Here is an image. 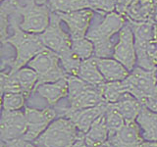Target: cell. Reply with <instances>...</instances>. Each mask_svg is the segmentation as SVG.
Segmentation results:
<instances>
[{"label":"cell","instance_id":"1f68e13d","mask_svg":"<svg viewBox=\"0 0 157 147\" xmlns=\"http://www.w3.org/2000/svg\"><path fill=\"white\" fill-rule=\"evenodd\" d=\"M10 76V71L6 72V71H2L0 72V96H3V94L5 93V85H6L7 80Z\"/></svg>","mask_w":157,"mask_h":147},{"label":"cell","instance_id":"74e56055","mask_svg":"<svg viewBox=\"0 0 157 147\" xmlns=\"http://www.w3.org/2000/svg\"><path fill=\"white\" fill-rule=\"evenodd\" d=\"M26 147H39V146H37L36 144H34L33 142H28V141H27Z\"/></svg>","mask_w":157,"mask_h":147},{"label":"cell","instance_id":"4316f807","mask_svg":"<svg viewBox=\"0 0 157 147\" xmlns=\"http://www.w3.org/2000/svg\"><path fill=\"white\" fill-rule=\"evenodd\" d=\"M26 100L27 98L22 92H7L2 96V107L8 111L22 110Z\"/></svg>","mask_w":157,"mask_h":147},{"label":"cell","instance_id":"ba28073f","mask_svg":"<svg viewBox=\"0 0 157 147\" xmlns=\"http://www.w3.org/2000/svg\"><path fill=\"white\" fill-rule=\"evenodd\" d=\"M113 58L123 64L130 72L136 66L135 36L129 24H126L119 32V40L114 46Z\"/></svg>","mask_w":157,"mask_h":147},{"label":"cell","instance_id":"b9f144b4","mask_svg":"<svg viewBox=\"0 0 157 147\" xmlns=\"http://www.w3.org/2000/svg\"><path fill=\"white\" fill-rule=\"evenodd\" d=\"M2 42H0V55H1V52H2Z\"/></svg>","mask_w":157,"mask_h":147},{"label":"cell","instance_id":"3957f363","mask_svg":"<svg viewBox=\"0 0 157 147\" xmlns=\"http://www.w3.org/2000/svg\"><path fill=\"white\" fill-rule=\"evenodd\" d=\"M123 82L126 91L139 99L142 105L157 101L156 69L149 71L136 66Z\"/></svg>","mask_w":157,"mask_h":147},{"label":"cell","instance_id":"52a82bcc","mask_svg":"<svg viewBox=\"0 0 157 147\" xmlns=\"http://www.w3.org/2000/svg\"><path fill=\"white\" fill-rule=\"evenodd\" d=\"M24 113L28 129L22 138L28 142H33L36 140L57 117L56 110L50 107L44 109L25 107Z\"/></svg>","mask_w":157,"mask_h":147},{"label":"cell","instance_id":"836d02e7","mask_svg":"<svg viewBox=\"0 0 157 147\" xmlns=\"http://www.w3.org/2000/svg\"><path fill=\"white\" fill-rule=\"evenodd\" d=\"M72 147H88V145L86 144V142L85 140V136H83L82 134H81L80 136L77 138V140L74 142Z\"/></svg>","mask_w":157,"mask_h":147},{"label":"cell","instance_id":"277c9868","mask_svg":"<svg viewBox=\"0 0 157 147\" xmlns=\"http://www.w3.org/2000/svg\"><path fill=\"white\" fill-rule=\"evenodd\" d=\"M28 66L37 73V85L46 82L57 81L61 78L68 77L66 72L64 71V69L61 66L58 54L48 49L47 47L36 54L29 62Z\"/></svg>","mask_w":157,"mask_h":147},{"label":"cell","instance_id":"7c38bea8","mask_svg":"<svg viewBox=\"0 0 157 147\" xmlns=\"http://www.w3.org/2000/svg\"><path fill=\"white\" fill-rule=\"evenodd\" d=\"M106 106L107 103H102L100 105L91 108H85V109L78 110H70L67 107L65 109H63V114L61 116L70 119L74 123V125L76 126L78 130L81 134H85L90 130L93 122L105 112Z\"/></svg>","mask_w":157,"mask_h":147},{"label":"cell","instance_id":"7bdbcfd3","mask_svg":"<svg viewBox=\"0 0 157 147\" xmlns=\"http://www.w3.org/2000/svg\"><path fill=\"white\" fill-rule=\"evenodd\" d=\"M156 82H157V69H156Z\"/></svg>","mask_w":157,"mask_h":147},{"label":"cell","instance_id":"d6a6232c","mask_svg":"<svg viewBox=\"0 0 157 147\" xmlns=\"http://www.w3.org/2000/svg\"><path fill=\"white\" fill-rule=\"evenodd\" d=\"M8 147H26L27 141L24 140L23 138H16L12 140H7L5 141Z\"/></svg>","mask_w":157,"mask_h":147},{"label":"cell","instance_id":"6da1fadb","mask_svg":"<svg viewBox=\"0 0 157 147\" xmlns=\"http://www.w3.org/2000/svg\"><path fill=\"white\" fill-rule=\"evenodd\" d=\"M19 16L10 17V24L13 28V34L6 39V42L11 44L16 49V56L10 63V73L14 74L23 67L28 66L32 59L43 50L45 46L39 39L38 34L24 32L19 27Z\"/></svg>","mask_w":157,"mask_h":147},{"label":"cell","instance_id":"603a6c76","mask_svg":"<svg viewBox=\"0 0 157 147\" xmlns=\"http://www.w3.org/2000/svg\"><path fill=\"white\" fill-rule=\"evenodd\" d=\"M104 117L108 132H109V136L116 134L117 131H119L126 125V121L121 115V113L111 103H107L106 110L104 112Z\"/></svg>","mask_w":157,"mask_h":147},{"label":"cell","instance_id":"e575fe53","mask_svg":"<svg viewBox=\"0 0 157 147\" xmlns=\"http://www.w3.org/2000/svg\"><path fill=\"white\" fill-rule=\"evenodd\" d=\"M140 147H157V141H150V140H144Z\"/></svg>","mask_w":157,"mask_h":147},{"label":"cell","instance_id":"4dcf8cb0","mask_svg":"<svg viewBox=\"0 0 157 147\" xmlns=\"http://www.w3.org/2000/svg\"><path fill=\"white\" fill-rule=\"evenodd\" d=\"M7 92H22L21 85H20V82L15 74L10 73L6 85H5V93H7Z\"/></svg>","mask_w":157,"mask_h":147},{"label":"cell","instance_id":"7402d4cb","mask_svg":"<svg viewBox=\"0 0 157 147\" xmlns=\"http://www.w3.org/2000/svg\"><path fill=\"white\" fill-rule=\"evenodd\" d=\"M47 5L51 12L69 13L82 9H90L87 0H48Z\"/></svg>","mask_w":157,"mask_h":147},{"label":"cell","instance_id":"44dd1931","mask_svg":"<svg viewBox=\"0 0 157 147\" xmlns=\"http://www.w3.org/2000/svg\"><path fill=\"white\" fill-rule=\"evenodd\" d=\"M16 75L18 81L22 87V92L25 97L28 98L31 96L32 93L34 92V89L38 82V75L33 69L29 66L23 67L19 71L14 73Z\"/></svg>","mask_w":157,"mask_h":147},{"label":"cell","instance_id":"f35d334b","mask_svg":"<svg viewBox=\"0 0 157 147\" xmlns=\"http://www.w3.org/2000/svg\"><path fill=\"white\" fill-rule=\"evenodd\" d=\"M0 147H8V145L6 144V142H5L4 140H2L1 138H0Z\"/></svg>","mask_w":157,"mask_h":147},{"label":"cell","instance_id":"484cf974","mask_svg":"<svg viewBox=\"0 0 157 147\" xmlns=\"http://www.w3.org/2000/svg\"><path fill=\"white\" fill-rule=\"evenodd\" d=\"M132 32H134L135 40L136 41H142L147 42L154 38V28L155 26L151 23L147 22H132L131 21V24H129Z\"/></svg>","mask_w":157,"mask_h":147},{"label":"cell","instance_id":"ac0fdd59","mask_svg":"<svg viewBox=\"0 0 157 147\" xmlns=\"http://www.w3.org/2000/svg\"><path fill=\"white\" fill-rule=\"evenodd\" d=\"M112 104L121 113L126 123L136 122L142 108L141 102L129 92H125L119 98V100Z\"/></svg>","mask_w":157,"mask_h":147},{"label":"cell","instance_id":"7a4b0ae2","mask_svg":"<svg viewBox=\"0 0 157 147\" xmlns=\"http://www.w3.org/2000/svg\"><path fill=\"white\" fill-rule=\"evenodd\" d=\"M74 123L64 116H59L33 141L39 147H72L80 136Z\"/></svg>","mask_w":157,"mask_h":147},{"label":"cell","instance_id":"f546056e","mask_svg":"<svg viewBox=\"0 0 157 147\" xmlns=\"http://www.w3.org/2000/svg\"><path fill=\"white\" fill-rule=\"evenodd\" d=\"M10 24V16L2 5H0V42L5 43L8 38V28Z\"/></svg>","mask_w":157,"mask_h":147},{"label":"cell","instance_id":"f1b7e54d","mask_svg":"<svg viewBox=\"0 0 157 147\" xmlns=\"http://www.w3.org/2000/svg\"><path fill=\"white\" fill-rule=\"evenodd\" d=\"M90 9L101 14H108L116 10L117 0H87Z\"/></svg>","mask_w":157,"mask_h":147},{"label":"cell","instance_id":"e0dca14e","mask_svg":"<svg viewBox=\"0 0 157 147\" xmlns=\"http://www.w3.org/2000/svg\"><path fill=\"white\" fill-rule=\"evenodd\" d=\"M136 122L140 126L144 140L157 141V112L142 105Z\"/></svg>","mask_w":157,"mask_h":147},{"label":"cell","instance_id":"8992f818","mask_svg":"<svg viewBox=\"0 0 157 147\" xmlns=\"http://www.w3.org/2000/svg\"><path fill=\"white\" fill-rule=\"evenodd\" d=\"M61 19L57 13H51L50 23L43 32L38 34L42 44L61 56L71 51L72 38L61 27Z\"/></svg>","mask_w":157,"mask_h":147},{"label":"cell","instance_id":"ee69618b","mask_svg":"<svg viewBox=\"0 0 157 147\" xmlns=\"http://www.w3.org/2000/svg\"><path fill=\"white\" fill-rule=\"evenodd\" d=\"M3 1H5V0H0V4H1V3H2Z\"/></svg>","mask_w":157,"mask_h":147},{"label":"cell","instance_id":"ffe728a7","mask_svg":"<svg viewBox=\"0 0 157 147\" xmlns=\"http://www.w3.org/2000/svg\"><path fill=\"white\" fill-rule=\"evenodd\" d=\"M77 77L92 85H100L105 82L100 71L98 70L94 57L82 61Z\"/></svg>","mask_w":157,"mask_h":147},{"label":"cell","instance_id":"60d3db41","mask_svg":"<svg viewBox=\"0 0 157 147\" xmlns=\"http://www.w3.org/2000/svg\"><path fill=\"white\" fill-rule=\"evenodd\" d=\"M154 38L157 40V26H155V28H154Z\"/></svg>","mask_w":157,"mask_h":147},{"label":"cell","instance_id":"9c48e42d","mask_svg":"<svg viewBox=\"0 0 157 147\" xmlns=\"http://www.w3.org/2000/svg\"><path fill=\"white\" fill-rule=\"evenodd\" d=\"M28 129L25 113L22 110H2L0 116V138L4 141L22 138Z\"/></svg>","mask_w":157,"mask_h":147},{"label":"cell","instance_id":"8d00e7d4","mask_svg":"<svg viewBox=\"0 0 157 147\" xmlns=\"http://www.w3.org/2000/svg\"><path fill=\"white\" fill-rule=\"evenodd\" d=\"M33 2H36V4H39V5H44V4H47L48 0H33Z\"/></svg>","mask_w":157,"mask_h":147},{"label":"cell","instance_id":"83f0119b","mask_svg":"<svg viewBox=\"0 0 157 147\" xmlns=\"http://www.w3.org/2000/svg\"><path fill=\"white\" fill-rule=\"evenodd\" d=\"M60 64L64 71L66 72L68 76H77V74L80 69L82 60L78 59L75 54H73L72 50L66 54L59 56Z\"/></svg>","mask_w":157,"mask_h":147},{"label":"cell","instance_id":"8fae6325","mask_svg":"<svg viewBox=\"0 0 157 147\" xmlns=\"http://www.w3.org/2000/svg\"><path fill=\"white\" fill-rule=\"evenodd\" d=\"M57 15L61 21L67 24L72 40L86 36L93 18V11L91 9L86 8L69 13H57Z\"/></svg>","mask_w":157,"mask_h":147},{"label":"cell","instance_id":"5bb4252c","mask_svg":"<svg viewBox=\"0 0 157 147\" xmlns=\"http://www.w3.org/2000/svg\"><path fill=\"white\" fill-rule=\"evenodd\" d=\"M34 92L45 99L50 106L56 105L61 99L68 96L67 77L61 78L57 81L39 85L36 87Z\"/></svg>","mask_w":157,"mask_h":147},{"label":"cell","instance_id":"4fadbf2b","mask_svg":"<svg viewBox=\"0 0 157 147\" xmlns=\"http://www.w3.org/2000/svg\"><path fill=\"white\" fill-rule=\"evenodd\" d=\"M144 140L136 122L126 123L119 131L108 138L112 147H140Z\"/></svg>","mask_w":157,"mask_h":147},{"label":"cell","instance_id":"d4e9b609","mask_svg":"<svg viewBox=\"0 0 157 147\" xmlns=\"http://www.w3.org/2000/svg\"><path fill=\"white\" fill-rule=\"evenodd\" d=\"M71 50L73 54H75L78 59L83 61L93 57L94 45H93V42L90 39H88L86 36L78 39H73Z\"/></svg>","mask_w":157,"mask_h":147},{"label":"cell","instance_id":"cb8c5ba5","mask_svg":"<svg viewBox=\"0 0 157 147\" xmlns=\"http://www.w3.org/2000/svg\"><path fill=\"white\" fill-rule=\"evenodd\" d=\"M101 92L103 99L106 103H115L124 94L126 88L123 81H105L101 85Z\"/></svg>","mask_w":157,"mask_h":147},{"label":"cell","instance_id":"9a60e30c","mask_svg":"<svg viewBox=\"0 0 157 147\" xmlns=\"http://www.w3.org/2000/svg\"><path fill=\"white\" fill-rule=\"evenodd\" d=\"M95 61L105 81H124L130 74V71L114 58H95Z\"/></svg>","mask_w":157,"mask_h":147},{"label":"cell","instance_id":"2e32d148","mask_svg":"<svg viewBox=\"0 0 157 147\" xmlns=\"http://www.w3.org/2000/svg\"><path fill=\"white\" fill-rule=\"evenodd\" d=\"M102 103H106L103 99L100 85H90L86 89L82 92L76 99L69 102V109L70 110H78L85 108H91Z\"/></svg>","mask_w":157,"mask_h":147},{"label":"cell","instance_id":"30bf717a","mask_svg":"<svg viewBox=\"0 0 157 147\" xmlns=\"http://www.w3.org/2000/svg\"><path fill=\"white\" fill-rule=\"evenodd\" d=\"M126 24V19L119 12L114 11L106 14L104 20L92 28L86 33V37L93 43L101 41H109L111 37L119 32L122 28Z\"/></svg>","mask_w":157,"mask_h":147},{"label":"cell","instance_id":"d590c367","mask_svg":"<svg viewBox=\"0 0 157 147\" xmlns=\"http://www.w3.org/2000/svg\"><path fill=\"white\" fill-rule=\"evenodd\" d=\"M146 107H148L149 109L153 110L155 112H157V101H150L148 103H146L145 104Z\"/></svg>","mask_w":157,"mask_h":147},{"label":"cell","instance_id":"5b68a950","mask_svg":"<svg viewBox=\"0 0 157 147\" xmlns=\"http://www.w3.org/2000/svg\"><path fill=\"white\" fill-rule=\"evenodd\" d=\"M51 10L47 4L39 5L33 0H27L24 5H20L19 15L21 21L19 27L24 32L40 34L46 29L50 23Z\"/></svg>","mask_w":157,"mask_h":147},{"label":"cell","instance_id":"d6986e66","mask_svg":"<svg viewBox=\"0 0 157 147\" xmlns=\"http://www.w3.org/2000/svg\"><path fill=\"white\" fill-rule=\"evenodd\" d=\"M83 136L88 147H95L108 141L109 132L106 126L104 113L93 122L90 130L86 131V134H83Z\"/></svg>","mask_w":157,"mask_h":147},{"label":"cell","instance_id":"ab89813d","mask_svg":"<svg viewBox=\"0 0 157 147\" xmlns=\"http://www.w3.org/2000/svg\"><path fill=\"white\" fill-rule=\"evenodd\" d=\"M2 110H3V107H2V97L0 96V116H1Z\"/></svg>","mask_w":157,"mask_h":147}]
</instances>
